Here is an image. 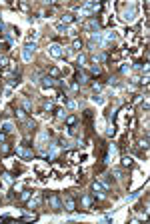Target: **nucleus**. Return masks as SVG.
<instances>
[{
	"label": "nucleus",
	"instance_id": "25",
	"mask_svg": "<svg viewBox=\"0 0 150 224\" xmlns=\"http://www.w3.org/2000/svg\"><path fill=\"white\" fill-rule=\"evenodd\" d=\"M72 48H74V50H80V48H82V40L74 38V42H72Z\"/></svg>",
	"mask_w": 150,
	"mask_h": 224
},
{
	"label": "nucleus",
	"instance_id": "37",
	"mask_svg": "<svg viewBox=\"0 0 150 224\" xmlns=\"http://www.w3.org/2000/svg\"><path fill=\"white\" fill-rule=\"evenodd\" d=\"M58 112V118H66V112L64 110H56Z\"/></svg>",
	"mask_w": 150,
	"mask_h": 224
},
{
	"label": "nucleus",
	"instance_id": "32",
	"mask_svg": "<svg viewBox=\"0 0 150 224\" xmlns=\"http://www.w3.org/2000/svg\"><path fill=\"white\" fill-rule=\"evenodd\" d=\"M58 144H60V146H64V148H66V146H68V140H64V138H60V140H58Z\"/></svg>",
	"mask_w": 150,
	"mask_h": 224
},
{
	"label": "nucleus",
	"instance_id": "23",
	"mask_svg": "<svg viewBox=\"0 0 150 224\" xmlns=\"http://www.w3.org/2000/svg\"><path fill=\"white\" fill-rule=\"evenodd\" d=\"M8 64H10V60H8L6 56H0V68H6Z\"/></svg>",
	"mask_w": 150,
	"mask_h": 224
},
{
	"label": "nucleus",
	"instance_id": "1",
	"mask_svg": "<svg viewBox=\"0 0 150 224\" xmlns=\"http://www.w3.org/2000/svg\"><path fill=\"white\" fill-rule=\"evenodd\" d=\"M46 200H48V206L52 210H62V198H60V194H48Z\"/></svg>",
	"mask_w": 150,
	"mask_h": 224
},
{
	"label": "nucleus",
	"instance_id": "10",
	"mask_svg": "<svg viewBox=\"0 0 150 224\" xmlns=\"http://www.w3.org/2000/svg\"><path fill=\"white\" fill-rule=\"evenodd\" d=\"M32 194H34L32 190H28V188H24V190L20 192V202H28L30 198H32Z\"/></svg>",
	"mask_w": 150,
	"mask_h": 224
},
{
	"label": "nucleus",
	"instance_id": "31",
	"mask_svg": "<svg viewBox=\"0 0 150 224\" xmlns=\"http://www.w3.org/2000/svg\"><path fill=\"white\" fill-rule=\"evenodd\" d=\"M24 110H26V112H32V106H30V102H28V100L24 102Z\"/></svg>",
	"mask_w": 150,
	"mask_h": 224
},
{
	"label": "nucleus",
	"instance_id": "22",
	"mask_svg": "<svg viewBox=\"0 0 150 224\" xmlns=\"http://www.w3.org/2000/svg\"><path fill=\"white\" fill-rule=\"evenodd\" d=\"M2 132L10 134V132H12V124H10V122H4V124H2Z\"/></svg>",
	"mask_w": 150,
	"mask_h": 224
},
{
	"label": "nucleus",
	"instance_id": "24",
	"mask_svg": "<svg viewBox=\"0 0 150 224\" xmlns=\"http://www.w3.org/2000/svg\"><path fill=\"white\" fill-rule=\"evenodd\" d=\"M84 118H86V122L92 126V112H90V110H84Z\"/></svg>",
	"mask_w": 150,
	"mask_h": 224
},
{
	"label": "nucleus",
	"instance_id": "18",
	"mask_svg": "<svg viewBox=\"0 0 150 224\" xmlns=\"http://www.w3.org/2000/svg\"><path fill=\"white\" fill-rule=\"evenodd\" d=\"M84 66H86V56L80 54L78 58H76V68H84Z\"/></svg>",
	"mask_w": 150,
	"mask_h": 224
},
{
	"label": "nucleus",
	"instance_id": "26",
	"mask_svg": "<svg viewBox=\"0 0 150 224\" xmlns=\"http://www.w3.org/2000/svg\"><path fill=\"white\" fill-rule=\"evenodd\" d=\"M114 132H116V126H114V124H108V130H106V134H108V136H114Z\"/></svg>",
	"mask_w": 150,
	"mask_h": 224
},
{
	"label": "nucleus",
	"instance_id": "19",
	"mask_svg": "<svg viewBox=\"0 0 150 224\" xmlns=\"http://www.w3.org/2000/svg\"><path fill=\"white\" fill-rule=\"evenodd\" d=\"M20 220H26V222H34V220H38V214H24L22 218H20Z\"/></svg>",
	"mask_w": 150,
	"mask_h": 224
},
{
	"label": "nucleus",
	"instance_id": "12",
	"mask_svg": "<svg viewBox=\"0 0 150 224\" xmlns=\"http://www.w3.org/2000/svg\"><path fill=\"white\" fill-rule=\"evenodd\" d=\"M74 80H76V84L80 86V84H86V82H88V76H86V74H82V72H76Z\"/></svg>",
	"mask_w": 150,
	"mask_h": 224
},
{
	"label": "nucleus",
	"instance_id": "36",
	"mask_svg": "<svg viewBox=\"0 0 150 224\" xmlns=\"http://www.w3.org/2000/svg\"><path fill=\"white\" fill-rule=\"evenodd\" d=\"M0 50H8V42H0Z\"/></svg>",
	"mask_w": 150,
	"mask_h": 224
},
{
	"label": "nucleus",
	"instance_id": "33",
	"mask_svg": "<svg viewBox=\"0 0 150 224\" xmlns=\"http://www.w3.org/2000/svg\"><path fill=\"white\" fill-rule=\"evenodd\" d=\"M8 116H12V108H6V110H4V118H8Z\"/></svg>",
	"mask_w": 150,
	"mask_h": 224
},
{
	"label": "nucleus",
	"instance_id": "15",
	"mask_svg": "<svg viewBox=\"0 0 150 224\" xmlns=\"http://www.w3.org/2000/svg\"><path fill=\"white\" fill-rule=\"evenodd\" d=\"M134 14H136V8H134V6H130V10L124 12V20H134Z\"/></svg>",
	"mask_w": 150,
	"mask_h": 224
},
{
	"label": "nucleus",
	"instance_id": "39",
	"mask_svg": "<svg viewBox=\"0 0 150 224\" xmlns=\"http://www.w3.org/2000/svg\"><path fill=\"white\" fill-rule=\"evenodd\" d=\"M66 104H68V108H76V102H72V100H68Z\"/></svg>",
	"mask_w": 150,
	"mask_h": 224
},
{
	"label": "nucleus",
	"instance_id": "28",
	"mask_svg": "<svg viewBox=\"0 0 150 224\" xmlns=\"http://www.w3.org/2000/svg\"><path fill=\"white\" fill-rule=\"evenodd\" d=\"M16 84H20V74H16V76L10 80V86H16Z\"/></svg>",
	"mask_w": 150,
	"mask_h": 224
},
{
	"label": "nucleus",
	"instance_id": "8",
	"mask_svg": "<svg viewBox=\"0 0 150 224\" xmlns=\"http://www.w3.org/2000/svg\"><path fill=\"white\" fill-rule=\"evenodd\" d=\"M14 114H16V118H18L20 122H26V120H28V112L24 110V108H16Z\"/></svg>",
	"mask_w": 150,
	"mask_h": 224
},
{
	"label": "nucleus",
	"instance_id": "2",
	"mask_svg": "<svg viewBox=\"0 0 150 224\" xmlns=\"http://www.w3.org/2000/svg\"><path fill=\"white\" fill-rule=\"evenodd\" d=\"M34 50H36V44H34V42H32V44L28 42V44L22 48V60H24V62H30V60H32V56H34Z\"/></svg>",
	"mask_w": 150,
	"mask_h": 224
},
{
	"label": "nucleus",
	"instance_id": "40",
	"mask_svg": "<svg viewBox=\"0 0 150 224\" xmlns=\"http://www.w3.org/2000/svg\"><path fill=\"white\" fill-rule=\"evenodd\" d=\"M92 88L96 90V92H100V90H102V86H100V84H92Z\"/></svg>",
	"mask_w": 150,
	"mask_h": 224
},
{
	"label": "nucleus",
	"instance_id": "16",
	"mask_svg": "<svg viewBox=\"0 0 150 224\" xmlns=\"http://www.w3.org/2000/svg\"><path fill=\"white\" fill-rule=\"evenodd\" d=\"M48 76H52V78H60V70L56 66H50L48 68Z\"/></svg>",
	"mask_w": 150,
	"mask_h": 224
},
{
	"label": "nucleus",
	"instance_id": "30",
	"mask_svg": "<svg viewBox=\"0 0 150 224\" xmlns=\"http://www.w3.org/2000/svg\"><path fill=\"white\" fill-rule=\"evenodd\" d=\"M44 108H46L48 112H52V110H54V104H52V102H46V104H44Z\"/></svg>",
	"mask_w": 150,
	"mask_h": 224
},
{
	"label": "nucleus",
	"instance_id": "21",
	"mask_svg": "<svg viewBox=\"0 0 150 224\" xmlns=\"http://www.w3.org/2000/svg\"><path fill=\"white\" fill-rule=\"evenodd\" d=\"M38 204H40V196H36L34 200H32V198H30V200H28V208H36V206H38Z\"/></svg>",
	"mask_w": 150,
	"mask_h": 224
},
{
	"label": "nucleus",
	"instance_id": "5",
	"mask_svg": "<svg viewBox=\"0 0 150 224\" xmlns=\"http://www.w3.org/2000/svg\"><path fill=\"white\" fill-rule=\"evenodd\" d=\"M92 190H94V196H98V198H106V192H108L98 180H94V182H92Z\"/></svg>",
	"mask_w": 150,
	"mask_h": 224
},
{
	"label": "nucleus",
	"instance_id": "35",
	"mask_svg": "<svg viewBox=\"0 0 150 224\" xmlns=\"http://www.w3.org/2000/svg\"><path fill=\"white\" fill-rule=\"evenodd\" d=\"M0 142H6V132L0 130Z\"/></svg>",
	"mask_w": 150,
	"mask_h": 224
},
{
	"label": "nucleus",
	"instance_id": "7",
	"mask_svg": "<svg viewBox=\"0 0 150 224\" xmlns=\"http://www.w3.org/2000/svg\"><path fill=\"white\" fill-rule=\"evenodd\" d=\"M50 56H54V58H62L64 56V48L60 44H52L50 46Z\"/></svg>",
	"mask_w": 150,
	"mask_h": 224
},
{
	"label": "nucleus",
	"instance_id": "34",
	"mask_svg": "<svg viewBox=\"0 0 150 224\" xmlns=\"http://www.w3.org/2000/svg\"><path fill=\"white\" fill-rule=\"evenodd\" d=\"M4 180H6V182H12L14 176H12V174H4Z\"/></svg>",
	"mask_w": 150,
	"mask_h": 224
},
{
	"label": "nucleus",
	"instance_id": "27",
	"mask_svg": "<svg viewBox=\"0 0 150 224\" xmlns=\"http://www.w3.org/2000/svg\"><path fill=\"white\" fill-rule=\"evenodd\" d=\"M122 166H132V158L124 156V158H122Z\"/></svg>",
	"mask_w": 150,
	"mask_h": 224
},
{
	"label": "nucleus",
	"instance_id": "38",
	"mask_svg": "<svg viewBox=\"0 0 150 224\" xmlns=\"http://www.w3.org/2000/svg\"><path fill=\"white\" fill-rule=\"evenodd\" d=\"M94 102H96V104H102L104 100H102V98H100V96H94Z\"/></svg>",
	"mask_w": 150,
	"mask_h": 224
},
{
	"label": "nucleus",
	"instance_id": "20",
	"mask_svg": "<svg viewBox=\"0 0 150 224\" xmlns=\"http://www.w3.org/2000/svg\"><path fill=\"white\" fill-rule=\"evenodd\" d=\"M90 74H92V76H100V74H102V68L98 66V64H94V66L90 68Z\"/></svg>",
	"mask_w": 150,
	"mask_h": 224
},
{
	"label": "nucleus",
	"instance_id": "6",
	"mask_svg": "<svg viewBox=\"0 0 150 224\" xmlns=\"http://www.w3.org/2000/svg\"><path fill=\"white\" fill-rule=\"evenodd\" d=\"M40 86H42V88H54V86H56V80L46 74V76L40 78Z\"/></svg>",
	"mask_w": 150,
	"mask_h": 224
},
{
	"label": "nucleus",
	"instance_id": "9",
	"mask_svg": "<svg viewBox=\"0 0 150 224\" xmlns=\"http://www.w3.org/2000/svg\"><path fill=\"white\" fill-rule=\"evenodd\" d=\"M92 196H88V194H86V196H82V208H86V210H90V208H92Z\"/></svg>",
	"mask_w": 150,
	"mask_h": 224
},
{
	"label": "nucleus",
	"instance_id": "11",
	"mask_svg": "<svg viewBox=\"0 0 150 224\" xmlns=\"http://www.w3.org/2000/svg\"><path fill=\"white\" fill-rule=\"evenodd\" d=\"M86 30H90V34H92V32H98V20H96V18H92L90 22L86 24Z\"/></svg>",
	"mask_w": 150,
	"mask_h": 224
},
{
	"label": "nucleus",
	"instance_id": "29",
	"mask_svg": "<svg viewBox=\"0 0 150 224\" xmlns=\"http://www.w3.org/2000/svg\"><path fill=\"white\" fill-rule=\"evenodd\" d=\"M56 30H58V32H66V26H64L62 22H58L56 24Z\"/></svg>",
	"mask_w": 150,
	"mask_h": 224
},
{
	"label": "nucleus",
	"instance_id": "17",
	"mask_svg": "<svg viewBox=\"0 0 150 224\" xmlns=\"http://www.w3.org/2000/svg\"><path fill=\"white\" fill-rule=\"evenodd\" d=\"M78 122V116H74V114H70V116H66V126H74V124Z\"/></svg>",
	"mask_w": 150,
	"mask_h": 224
},
{
	"label": "nucleus",
	"instance_id": "3",
	"mask_svg": "<svg viewBox=\"0 0 150 224\" xmlns=\"http://www.w3.org/2000/svg\"><path fill=\"white\" fill-rule=\"evenodd\" d=\"M16 154H18V156H22L24 160H32V150L26 146V142L16 146Z\"/></svg>",
	"mask_w": 150,
	"mask_h": 224
},
{
	"label": "nucleus",
	"instance_id": "4",
	"mask_svg": "<svg viewBox=\"0 0 150 224\" xmlns=\"http://www.w3.org/2000/svg\"><path fill=\"white\" fill-rule=\"evenodd\" d=\"M62 208H64L66 212H74V210H76L74 198H72V196H64V198H62Z\"/></svg>",
	"mask_w": 150,
	"mask_h": 224
},
{
	"label": "nucleus",
	"instance_id": "13",
	"mask_svg": "<svg viewBox=\"0 0 150 224\" xmlns=\"http://www.w3.org/2000/svg\"><path fill=\"white\" fill-rule=\"evenodd\" d=\"M74 18H76L74 14H62V18H60V22H62V24H64V26H66V24L74 22Z\"/></svg>",
	"mask_w": 150,
	"mask_h": 224
},
{
	"label": "nucleus",
	"instance_id": "14",
	"mask_svg": "<svg viewBox=\"0 0 150 224\" xmlns=\"http://www.w3.org/2000/svg\"><path fill=\"white\" fill-rule=\"evenodd\" d=\"M0 144H2V148H0V150H2V154H4V156H8V154L12 152V144H8V142H0Z\"/></svg>",
	"mask_w": 150,
	"mask_h": 224
}]
</instances>
